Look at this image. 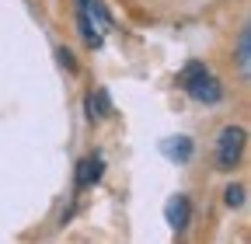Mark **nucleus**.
<instances>
[{"label": "nucleus", "instance_id": "obj_1", "mask_svg": "<svg viewBox=\"0 0 251 244\" xmlns=\"http://www.w3.org/2000/svg\"><path fill=\"white\" fill-rule=\"evenodd\" d=\"M178 84L185 87L188 98H196V101H202V105H216L220 98H224V84H220V80L206 70V63H188V67L181 70Z\"/></svg>", "mask_w": 251, "mask_h": 244}, {"label": "nucleus", "instance_id": "obj_2", "mask_svg": "<svg viewBox=\"0 0 251 244\" xmlns=\"http://www.w3.org/2000/svg\"><path fill=\"white\" fill-rule=\"evenodd\" d=\"M244 140H248V133L241 126H227L224 133H220V140H216V164H220V171H234L237 168V161L244 154Z\"/></svg>", "mask_w": 251, "mask_h": 244}, {"label": "nucleus", "instance_id": "obj_3", "mask_svg": "<svg viewBox=\"0 0 251 244\" xmlns=\"http://www.w3.org/2000/svg\"><path fill=\"white\" fill-rule=\"evenodd\" d=\"M101 174H105V161H101V154L84 157V161L77 164V189H91L94 181H101Z\"/></svg>", "mask_w": 251, "mask_h": 244}, {"label": "nucleus", "instance_id": "obj_4", "mask_svg": "<svg viewBox=\"0 0 251 244\" xmlns=\"http://www.w3.org/2000/svg\"><path fill=\"white\" fill-rule=\"evenodd\" d=\"M164 217L175 230H185L188 227V217H192V206H188V195H171L168 206H164Z\"/></svg>", "mask_w": 251, "mask_h": 244}, {"label": "nucleus", "instance_id": "obj_5", "mask_svg": "<svg viewBox=\"0 0 251 244\" xmlns=\"http://www.w3.org/2000/svg\"><path fill=\"white\" fill-rule=\"evenodd\" d=\"M84 108H87V119L91 122H101V119H108L112 115V101H108V91H91V95L84 98Z\"/></svg>", "mask_w": 251, "mask_h": 244}, {"label": "nucleus", "instance_id": "obj_6", "mask_svg": "<svg viewBox=\"0 0 251 244\" xmlns=\"http://www.w3.org/2000/svg\"><path fill=\"white\" fill-rule=\"evenodd\" d=\"M161 150H164V157H171V161H188L192 157V140L188 136H171V140H164L161 143Z\"/></svg>", "mask_w": 251, "mask_h": 244}, {"label": "nucleus", "instance_id": "obj_7", "mask_svg": "<svg viewBox=\"0 0 251 244\" xmlns=\"http://www.w3.org/2000/svg\"><path fill=\"white\" fill-rule=\"evenodd\" d=\"M77 24H80V35H84L87 49H101V32H94V21L87 18V11L77 14Z\"/></svg>", "mask_w": 251, "mask_h": 244}, {"label": "nucleus", "instance_id": "obj_8", "mask_svg": "<svg viewBox=\"0 0 251 244\" xmlns=\"http://www.w3.org/2000/svg\"><path fill=\"white\" fill-rule=\"evenodd\" d=\"M237 67L244 73L251 67V32H248V28H241V35H237Z\"/></svg>", "mask_w": 251, "mask_h": 244}, {"label": "nucleus", "instance_id": "obj_9", "mask_svg": "<svg viewBox=\"0 0 251 244\" xmlns=\"http://www.w3.org/2000/svg\"><path fill=\"white\" fill-rule=\"evenodd\" d=\"M224 202H227L230 209H237V206H244V185H230V189L224 192Z\"/></svg>", "mask_w": 251, "mask_h": 244}, {"label": "nucleus", "instance_id": "obj_10", "mask_svg": "<svg viewBox=\"0 0 251 244\" xmlns=\"http://www.w3.org/2000/svg\"><path fill=\"white\" fill-rule=\"evenodd\" d=\"M56 56H59V67H67L70 73L77 70V59H74V52H70L67 46H59V49H56Z\"/></svg>", "mask_w": 251, "mask_h": 244}]
</instances>
